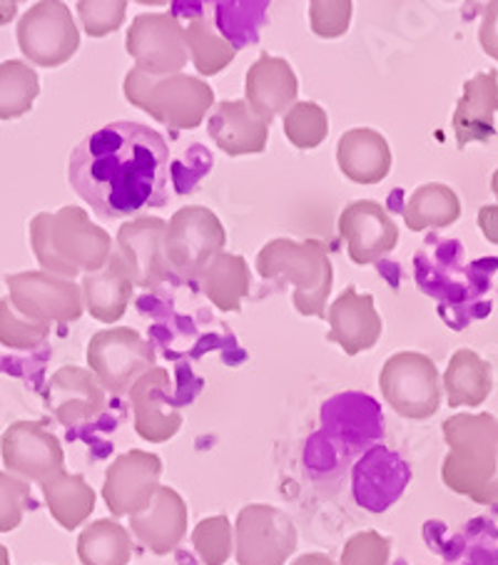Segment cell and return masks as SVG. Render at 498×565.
I'll use <instances>...</instances> for the list:
<instances>
[{"label":"cell","instance_id":"1","mask_svg":"<svg viewBox=\"0 0 498 565\" xmlns=\"http://www.w3.org/2000/svg\"><path fill=\"white\" fill-rule=\"evenodd\" d=\"M67 180L100 217L138 220L168 204L170 148L148 125L110 122L73 150Z\"/></svg>","mask_w":498,"mask_h":565},{"label":"cell","instance_id":"2","mask_svg":"<svg viewBox=\"0 0 498 565\" xmlns=\"http://www.w3.org/2000/svg\"><path fill=\"white\" fill-rule=\"evenodd\" d=\"M31 247L43 271L63 279L100 271L113 257V239L83 207L41 212L31 222Z\"/></svg>","mask_w":498,"mask_h":565},{"label":"cell","instance_id":"3","mask_svg":"<svg viewBox=\"0 0 498 565\" xmlns=\"http://www.w3.org/2000/svg\"><path fill=\"white\" fill-rule=\"evenodd\" d=\"M448 456L442 463L446 489L488 505L498 481V418L494 414H456L442 424Z\"/></svg>","mask_w":498,"mask_h":565},{"label":"cell","instance_id":"4","mask_svg":"<svg viewBox=\"0 0 498 565\" xmlns=\"http://www.w3.org/2000/svg\"><path fill=\"white\" fill-rule=\"evenodd\" d=\"M257 271L267 281L295 287V309L305 317L327 319V299L335 287V267H331L325 242L307 239H272L257 255Z\"/></svg>","mask_w":498,"mask_h":565},{"label":"cell","instance_id":"5","mask_svg":"<svg viewBox=\"0 0 498 565\" xmlns=\"http://www.w3.org/2000/svg\"><path fill=\"white\" fill-rule=\"evenodd\" d=\"M125 100L140 107L152 120L172 130H194L214 105V90L202 77L192 75H148L133 67L123 83Z\"/></svg>","mask_w":498,"mask_h":565},{"label":"cell","instance_id":"6","mask_svg":"<svg viewBox=\"0 0 498 565\" xmlns=\"http://www.w3.org/2000/svg\"><path fill=\"white\" fill-rule=\"evenodd\" d=\"M227 245L218 214L200 204H190L172 214L165 237V257L170 262L172 275L184 279H200Z\"/></svg>","mask_w":498,"mask_h":565},{"label":"cell","instance_id":"7","mask_svg":"<svg viewBox=\"0 0 498 565\" xmlns=\"http://www.w3.org/2000/svg\"><path fill=\"white\" fill-rule=\"evenodd\" d=\"M87 364L105 392L125 394L155 369V349L130 327L105 329L87 344Z\"/></svg>","mask_w":498,"mask_h":565},{"label":"cell","instance_id":"8","mask_svg":"<svg viewBox=\"0 0 498 565\" xmlns=\"http://www.w3.org/2000/svg\"><path fill=\"white\" fill-rule=\"evenodd\" d=\"M382 394L399 416L424 422L442 404V379L432 356L422 352H399L386 359L379 376Z\"/></svg>","mask_w":498,"mask_h":565},{"label":"cell","instance_id":"9","mask_svg":"<svg viewBox=\"0 0 498 565\" xmlns=\"http://www.w3.org/2000/svg\"><path fill=\"white\" fill-rule=\"evenodd\" d=\"M297 551V525L285 511L250 503L234 523V558L240 565H285Z\"/></svg>","mask_w":498,"mask_h":565},{"label":"cell","instance_id":"10","mask_svg":"<svg viewBox=\"0 0 498 565\" xmlns=\"http://www.w3.org/2000/svg\"><path fill=\"white\" fill-rule=\"evenodd\" d=\"M18 45L33 65L57 67L81 47V31L61 0H41L18 21Z\"/></svg>","mask_w":498,"mask_h":565},{"label":"cell","instance_id":"11","mask_svg":"<svg viewBox=\"0 0 498 565\" xmlns=\"http://www.w3.org/2000/svg\"><path fill=\"white\" fill-rule=\"evenodd\" d=\"M6 287L11 291L8 301L28 319L43 324H67L83 317V287H77L73 279L47 275L43 269L21 271L6 277Z\"/></svg>","mask_w":498,"mask_h":565},{"label":"cell","instance_id":"12","mask_svg":"<svg viewBox=\"0 0 498 565\" xmlns=\"http://www.w3.org/2000/svg\"><path fill=\"white\" fill-rule=\"evenodd\" d=\"M125 51L135 57V67L148 75H178L188 65L184 28L172 13H140L130 23Z\"/></svg>","mask_w":498,"mask_h":565},{"label":"cell","instance_id":"13","mask_svg":"<svg viewBox=\"0 0 498 565\" xmlns=\"http://www.w3.org/2000/svg\"><path fill=\"white\" fill-rule=\"evenodd\" d=\"M162 461L160 456L130 448L117 456L105 473L103 501L113 515H133L142 513L152 503L155 493L160 489Z\"/></svg>","mask_w":498,"mask_h":565},{"label":"cell","instance_id":"14","mask_svg":"<svg viewBox=\"0 0 498 565\" xmlns=\"http://www.w3.org/2000/svg\"><path fill=\"white\" fill-rule=\"evenodd\" d=\"M6 471L21 481L43 483L65 471V454L57 438L43 424L15 422L0 438Z\"/></svg>","mask_w":498,"mask_h":565},{"label":"cell","instance_id":"15","mask_svg":"<svg viewBox=\"0 0 498 565\" xmlns=\"http://www.w3.org/2000/svg\"><path fill=\"white\" fill-rule=\"evenodd\" d=\"M165 237L168 222L160 217L130 220L117 232V255L128 267L135 287L158 289L170 279L172 269L165 257Z\"/></svg>","mask_w":498,"mask_h":565},{"label":"cell","instance_id":"16","mask_svg":"<svg viewBox=\"0 0 498 565\" xmlns=\"http://www.w3.org/2000/svg\"><path fill=\"white\" fill-rule=\"evenodd\" d=\"M339 235L347 242L349 257L354 265H374L389 252H394L399 227L382 204L359 200L341 212Z\"/></svg>","mask_w":498,"mask_h":565},{"label":"cell","instance_id":"17","mask_svg":"<svg viewBox=\"0 0 498 565\" xmlns=\"http://www.w3.org/2000/svg\"><path fill=\"white\" fill-rule=\"evenodd\" d=\"M172 379L168 369L155 366L148 374L138 379L130 388V404L135 416V431L150 444H165L178 436L182 426V416L170 404Z\"/></svg>","mask_w":498,"mask_h":565},{"label":"cell","instance_id":"18","mask_svg":"<svg viewBox=\"0 0 498 565\" xmlns=\"http://www.w3.org/2000/svg\"><path fill=\"white\" fill-rule=\"evenodd\" d=\"M297 73L285 57L262 53L250 65L247 77H244V97H247V105L267 125H272L277 115H287L297 105Z\"/></svg>","mask_w":498,"mask_h":565},{"label":"cell","instance_id":"19","mask_svg":"<svg viewBox=\"0 0 498 565\" xmlns=\"http://www.w3.org/2000/svg\"><path fill=\"white\" fill-rule=\"evenodd\" d=\"M327 319L329 342L339 344L349 356L374 349L382 337V317L377 311L374 297L359 295L351 285L329 307Z\"/></svg>","mask_w":498,"mask_h":565},{"label":"cell","instance_id":"20","mask_svg":"<svg viewBox=\"0 0 498 565\" xmlns=\"http://www.w3.org/2000/svg\"><path fill=\"white\" fill-rule=\"evenodd\" d=\"M130 531L142 548L168 555L188 535V503L170 486H160L148 509L130 519Z\"/></svg>","mask_w":498,"mask_h":565},{"label":"cell","instance_id":"21","mask_svg":"<svg viewBox=\"0 0 498 565\" xmlns=\"http://www.w3.org/2000/svg\"><path fill=\"white\" fill-rule=\"evenodd\" d=\"M498 73L481 71L464 83V95L454 110V135L458 150L471 142H488L496 135Z\"/></svg>","mask_w":498,"mask_h":565},{"label":"cell","instance_id":"22","mask_svg":"<svg viewBox=\"0 0 498 565\" xmlns=\"http://www.w3.org/2000/svg\"><path fill=\"white\" fill-rule=\"evenodd\" d=\"M47 406L63 426H81L103 414L105 388L87 369L63 366L53 374L47 386Z\"/></svg>","mask_w":498,"mask_h":565},{"label":"cell","instance_id":"23","mask_svg":"<svg viewBox=\"0 0 498 565\" xmlns=\"http://www.w3.org/2000/svg\"><path fill=\"white\" fill-rule=\"evenodd\" d=\"M210 138L230 158L265 152L269 125L252 110L247 100H227L214 107L208 122Z\"/></svg>","mask_w":498,"mask_h":565},{"label":"cell","instance_id":"24","mask_svg":"<svg viewBox=\"0 0 498 565\" xmlns=\"http://www.w3.org/2000/svg\"><path fill=\"white\" fill-rule=\"evenodd\" d=\"M337 162L345 178L351 182L379 184L392 172L394 154L382 132L371 128H354L341 135L337 145Z\"/></svg>","mask_w":498,"mask_h":565},{"label":"cell","instance_id":"25","mask_svg":"<svg viewBox=\"0 0 498 565\" xmlns=\"http://www.w3.org/2000/svg\"><path fill=\"white\" fill-rule=\"evenodd\" d=\"M133 279L120 255H113L100 271L83 277V301L103 324H113L120 319L133 299Z\"/></svg>","mask_w":498,"mask_h":565},{"label":"cell","instance_id":"26","mask_svg":"<svg viewBox=\"0 0 498 565\" xmlns=\"http://www.w3.org/2000/svg\"><path fill=\"white\" fill-rule=\"evenodd\" d=\"M444 388L448 406L452 408H476L494 392V369L486 359L478 356L474 349H458V352L448 359Z\"/></svg>","mask_w":498,"mask_h":565},{"label":"cell","instance_id":"27","mask_svg":"<svg viewBox=\"0 0 498 565\" xmlns=\"http://www.w3.org/2000/svg\"><path fill=\"white\" fill-rule=\"evenodd\" d=\"M45 505L57 525H63L65 531H75L77 525H83L91 519L97 503V495L93 486L87 483L81 473H67L61 471L53 479L41 483Z\"/></svg>","mask_w":498,"mask_h":565},{"label":"cell","instance_id":"28","mask_svg":"<svg viewBox=\"0 0 498 565\" xmlns=\"http://www.w3.org/2000/svg\"><path fill=\"white\" fill-rule=\"evenodd\" d=\"M458 217H462V202L444 182H428L416 188L404 207V222L412 232L452 227Z\"/></svg>","mask_w":498,"mask_h":565},{"label":"cell","instance_id":"29","mask_svg":"<svg viewBox=\"0 0 498 565\" xmlns=\"http://www.w3.org/2000/svg\"><path fill=\"white\" fill-rule=\"evenodd\" d=\"M202 291L220 311H240L250 291V265L242 255L222 252L200 277Z\"/></svg>","mask_w":498,"mask_h":565},{"label":"cell","instance_id":"30","mask_svg":"<svg viewBox=\"0 0 498 565\" xmlns=\"http://www.w3.org/2000/svg\"><path fill=\"white\" fill-rule=\"evenodd\" d=\"M77 558L83 565H128L133 539L117 521H93L77 539Z\"/></svg>","mask_w":498,"mask_h":565},{"label":"cell","instance_id":"31","mask_svg":"<svg viewBox=\"0 0 498 565\" xmlns=\"http://www.w3.org/2000/svg\"><path fill=\"white\" fill-rule=\"evenodd\" d=\"M184 45H188L192 65L204 77L222 73L234 61V55H237V47L214 31V25L202 15L192 18L190 25L184 28Z\"/></svg>","mask_w":498,"mask_h":565},{"label":"cell","instance_id":"32","mask_svg":"<svg viewBox=\"0 0 498 565\" xmlns=\"http://www.w3.org/2000/svg\"><path fill=\"white\" fill-rule=\"evenodd\" d=\"M38 93L41 81L31 65L23 61L0 63V120H15L31 113Z\"/></svg>","mask_w":498,"mask_h":565},{"label":"cell","instance_id":"33","mask_svg":"<svg viewBox=\"0 0 498 565\" xmlns=\"http://www.w3.org/2000/svg\"><path fill=\"white\" fill-rule=\"evenodd\" d=\"M51 337V324L28 319L8 299H0V344L15 352H33Z\"/></svg>","mask_w":498,"mask_h":565},{"label":"cell","instance_id":"34","mask_svg":"<svg viewBox=\"0 0 498 565\" xmlns=\"http://www.w3.org/2000/svg\"><path fill=\"white\" fill-rule=\"evenodd\" d=\"M192 545L202 565H224L234 553V525L227 515H210L194 525Z\"/></svg>","mask_w":498,"mask_h":565},{"label":"cell","instance_id":"35","mask_svg":"<svg viewBox=\"0 0 498 565\" xmlns=\"http://www.w3.org/2000/svg\"><path fill=\"white\" fill-rule=\"evenodd\" d=\"M287 140L299 150H315L329 135V118L317 103H297L285 115Z\"/></svg>","mask_w":498,"mask_h":565},{"label":"cell","instance_id":"36","mask_svg":"<svg viewBox=\"0 0 498 565\" xmlns=\"http://www.w3.org/2000/svg\"><path fill=\"white\" fill-rule=\"evenodd\" d=\"M125 13H128L125 0H81L77 3V15L91 38L115 33L123 25Z\"/></svg>","mask_w":498,"mask_h":565},{"label":"cell","instance_id":"37","mask_svg":"<svg viewBox=\"0 0 498 565\" xmlns=\"http://www.w3.org/2000/svg\"><path fill=\"white\" fill-rule=\"evenodd\" d=\"M392 541L377 531L354 533L341 551V565H389Z\"/></svg>","mask_w":498,"mask_h":565},{"label":"cell","instance_id":"38","mask_svg":"<svg viewBox=\"0 0 498 565\" xmlns=\"http://www.w3.org/2000/svg\"><path fill=\"white\" fill-rule=\"evenodd\" d=\"M354 6L349 0H315L309 6V25L319 38H341L351 25Z\"/></svg>","mask_w":498,"mask_h":565},{"label":"cell","instance_id":"39","mask_svg":"<svg viewBox=\"0 0 498 565\" xmlns=\"http://www.w3.org/2000/svg\"><path fill=\"white\" fill-rule=\"evenodd\" d=\"M28 501H31V486L0 471V533H11L21 525Z\"/></svg>","mask_w":498,"mask_h":565},{"label":"cell","instance_id":"40","mask_svg":"<svg viewBox=\"0 0 498 565\" xmlns=\"http://www.w3.org/2000/svg\"><path fill=\"white\" fill-rule=\"evenodd\" d=\"M478 43H481L484 53L498 63V0L486 6L481 28H478Z\"/></svg>","mask_w":498,"mask_h":565},{"label":"cell","instance_id":"41","mask_svg":"<svg viewBox=\"0 0 498 565\" xmlns=\"http://www.w3.org/2000/svg\"><path fill=\"white\" fill-rule=\"evenodd\" d=\"M478 230L491 245H498V204H484L478 210Z\"/></svg>","mask_w":498,"mask_h":565},{"label":"cell","instance_id":"42","mask_svg":"<svg viewBox=\"0 0 498 565\" xmlns=\"http://www.w3.org/2000/svg\"><path fill=\"white\" fill-rule=\"evenodd\" d=\"M292 565H337L335 561L329 558V555H321V553H307V555H299V558L292 563Z\"/></svg>","mask_w":498,"mask_h":565},{"label":"cell","instance_id":"43","mask_svg":"<svg viewBox=\"0 0 498 565\" xmlns=\"http://www.w3.org/2000/svg\"><path fill=\"white\" fill-rule=\"evenodd\" d=\"M18 15L15 0H0V25H8Z\"/></svg>","mask_w":498,"mask_h":565},{"label":"cell","instance_id":"44","mask_svg":"<svg viewBox=\"0 0 498 565\" xmlns=\"http://www.w3.org/2000/svg\"><path fill=\"white\" fill-rule=\"evenodd\" d=\"M0 565H13V563H11V555H8L6 545H0Z\"/></svg>","mask_w":498,"mask_h":565},{"label":"cell","instance_id":"45","mask_svg":"<svg viewBox=\"0 0 498 565\" xmlns=\"http://www.w3.org/2000/svg\"><path fill=\"white\" fill-rule=\"evenodd\" d=\"M491 190H494V194H496V200H498V168H496V172H494V178H491Z\"/></svg>","mask_w":498,"mask_h":565}]
</instances>
